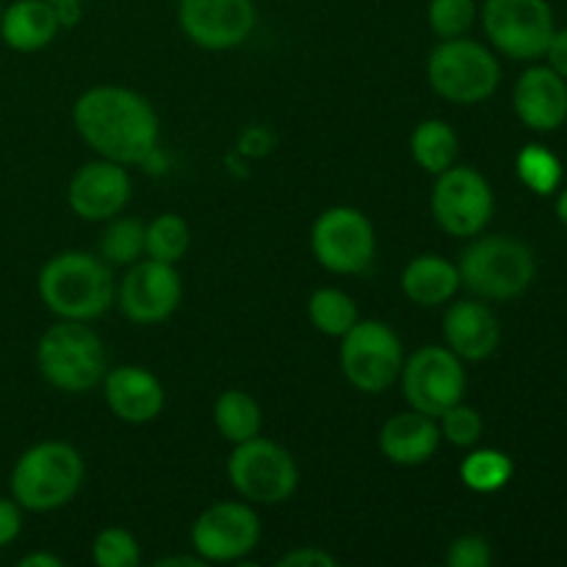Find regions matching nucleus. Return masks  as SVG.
<instances>
[{
	"label": "nucleus",
	"mask_w": 567,
	"mask_h": 567,
	"mask_svg": "<svg viewBox=\"0 0 567 567\" xmlns=\"http://www.w3.org/2000/svg\"><path fill=\"white\" fill-rule=\"evenodd\" d=\"M78 136L105 161L144 164L158 150L161 120L144 94L127 86H92L72 105Z\"/></svg>",
	"instance_id": "f257e3e1"
},
{
	"label": "nucleus",
	"mask_w": 567,
	"mask_h": 567,
	"mask_svg": "<svg viewBox=\"0 0 567 567\" xmlns=\"http://www.w3.org/2000/svg\"><path fill=\"white\" fill-rule=\"evenodd\" d=\"M39 297L59 319H100L116 299V282L100 255L66 249L53 255L39 271Z\"/></svg>",
	"instance_id": "f03ea898"
},
{
	"label": "nucleus",
	"mask_w": 567,
	"mask_h": 567,
	"mask_svg": "<svg viewBox=\"0 0 567 567\" xmlns=\"http://www.w3.org/2000/svg\"><path fill=\"white\" fill-rule=\"evenodd\" d=\"M86 465L75 446L42 441L20 454L11 471V498L28 513H53L78 496Z\"/></svg>",
	"instance_id": "7ed1b4c3"
},
{
	"label": "nucleus",
	"mask_w": 567,
	"mask_h": 567,
	"mask_svg": "<svg viewBox=\"0 0 567 567\" xmlns=\"http://www.w3.org/2000/svg\"><path fill=\"white\" fill-rule=\"evenodd\" d=\"M460 280L474 297L507 302L535 282V252L509 236H482L460 255Z\"/></svg>",
	"instance_id": "20e7f679"
},
{
	"label": "nucleus",
	"mask_w": 567,
	"mask_h": 567,
	"mask_svg": "<svg viewBox=\"0 0 567 567\" xmlns=\"http://www.w3.org/2000/svg\"><path fill=\"white\" fill-rule=\"evenodd\" d=\"M39 374L64 393H86L105 377V347L86 321L59 319L37 347Z\"/></svg>",
	"instance_id": "39448f33"
},
{
	"label": "nucleus",
	"mask_w": 567,
	"mask_h": 567,
	"mask_svg": "<svg viewBox=\"0 0 567 567\" xmlns=\"http://www.w3.org/2000/svg\"><path fill=\"white\" fill-rule=\"evenodd\" d=\"M426 81L437 97L457 105H476L502 83V64L474 39H441L426 61Z\"/></svg>",
	"instance_id": "423d86ee"
},
{
	"label": "nucleus",
	"mask_w": 567,
	"mask_h": 567,
	"mask_svg": "<svg viewBox=\"0 0 567 567\" xmlns=\"http://www.w3.org/2000/svg\"><path fill=\"white\" fill-rule=\"evenodd\" d=\"M227 480L244 502L275 507L293 496L299 485V468L288 449L258 435L233 446L227 460Z\"/></svg>",
	"instance_id": "0eeeda50"
},
{
	"label": "nucleus",
	"mask_w": 567,
	"mask_h": 567,
	"mask_svg": "<svg viewBox=\"0 0 567 567\" xmlns=\"http://www.w3.org/2000/svg\"><path fill=\"white\" fill-rule=\"evenodd\" d=\"M402 365V341L385 321L358 319V324L341 336V371L354 391L371 396L391 391Z\"/></svg>",
	"instance_id": "6e6552de"
},
{
	"label": "nucleus",
	"mask_w": 567,
	"mask_h": 567,
	"mask_svg": "<svg viewBox=\"0 0 567 567\" xmlns=\"http://www.w3.org/2000/svg\"><path fill=\"white\" fill-rule=\"evenodd\" d=\"M310 249L321 269L332 275H363L377 255L374 225L352 205H332L313 221Z\"/></svg>",
	"instance_id": "1a4fd4ad"
},
{
	"label": "nucleus",
	"mask_w": 567,
	"mask_h": 567,
	"mask_svg": "<svg viewBox=\"0 0 567 567\" xmlns=\"http://www.w3.org/2000/svg\"><path fill=\"white\" fill-rule=\"evenodd\" d=\"M482 25L498 53L515 61L546 55L554 37V11L548 0H485Z\"/></svg>",
	"instance_id": "9d476101"
},
{
	"label": "nucleus",
	"mask_w": 567,
	"mask_h": 567,
	"mask_svg": "<svg viewBox=\"0 0 567 567\" xmlns=\"http://www.w3.org/2000/svg\"><path fill=\"white\" fill-rule=\"evenodd\" d=\"M432 216L437 227L452 238H474L487 227L493 216V188L471 166H449L435 175L432 186Z\"/></svg>",
	"instance_id": "9b49d317"
},
{
	"label": "nucleus",
	"mask_w": 567,
	"mask_h": 567,
	"mask_svg": "<svg viewBox=\"0 0 567 567\" xmlns=\"http://www.w3.org/2000/svg\"><path fill=\"white\" fill-rule=\"evenodd\" d=\"M404 399L419 413L437 419L465 396L463 360L449 347H421L402 365Z\"/></svg>",
	"instance_id": "f8f14e48"
},
{
	"label": "nucleus",
	"mask_w": 567,
	"mask_h": 567,
	"mask_svg": "<svg viewBox=\"0 0 567 567\" xmlns=\"http://www.w3.org/2000/svg\"><path fill=\"white\" fill-rule=\"evenodd\" d=\"M260 518L244 502H216L192 526V546L205 563H241L258 548Z\"/></svg>",
	"instance_id": "ddd939ff"
},
{
	"label": "nucleus",
	"mask_w": 567,
	"mask_h": 567,
	"mask_svg": "<svg viewBox=\"0 0 567 567\" xmlns=\"http://www.w3.org/2000/svg\"><path fill=\"white\" fill-rule=\"evenodd\" d=\"M183 299L181 275L172 264L142 258L127 266V275L122 277L116 288V299L122 316L133 324H161L169 319Z\"/></svg>",
	"instance_id": "4468645a"
},
{
	"label": "nucleus",
	"mask_w": 567,
	"mask_h": 567,
	"mask_svg": "<svg viewBox=\"0 0 567 567\" xmlns=\"http://www.w3.org/2000/svg\"><path fill=\"white\" fill-rule=\"evenodd\" d=\"M177 20L183 33L203 50H233L255 28L252 0H181Z\"/></svg>",
	"instance_id": "2eb2a0df"
},
{
	"label": "nucleus",
	"mask_w": 567,
	"mask_h": 567,
	"mask_svg": "<svg viewBox=\"0 0 567 567\" xmlns=\"http://www.w3.org/2000/svg\"><path fill=\"white\" fill-rule=\"evenodd\" d=\"M66 203L83 221L114 219L131 203V175L116 161H89L72 175Z\"/></svg>",
	"instance_id": "dca6fc26"
},
{
	"label": "nucleus",
	"mask_w": 567,
	"mask_h": 567,
	"mask_svg": "<svg viewBox=\"0 0 567 567\" xmlns=\"http://www.w3.org/2000/svg\"><path fill=\"white\" fill-rule=\"evenodd\" d=\"M103 396L111 413L125 424H150L166 404L164 385L142 365H120L103 377Z\"/></svg>",
	"instance_id": "f3484780"
},
{
	"label": "nucleus",
	"mask_w": 567,
	"mask_h": 567,
	"mask_svg": "<svg viewBox=\"0 0 567 567\" xmlns=\"http://www.w3.org/2000/svg\"><path fill=\"white\" fill-rule=\"evenodd\" d=\"M513 105L529 131H557L567 120V81L551 66H529L515 83Z\"/></svg>",
	"instance_id": "a211bd4d"
},
{
	"label": "nucleus",
	"mask_w": 567,
	"mask_h": 567,
	"mask_svg": "<svg viewBox=\"0 0 567 567\" xmlns=\"http://www.w3.org/2000/svg\"><path fill=\"white\" fill-rule=\"evenodd\" d=\"M443 338L460 360L480 363L491 358L502 343V324L485 302L463 299L449 305L443 316Z\"/></svg>",
	"instance_id": "6ab92c4d"
},
{
	"label": "nucleus",
	"mask_w": 567,
	"mask_h": 567,
	"mask_svg": "<svg viewBox=\"0 0 567 567\" xmlns=\"http://www.w3.org/2000/svg\"><path fill=\"white\" fill-rule=\"evenodd\" d=\"M441 441L437 419L413 408L408 413L391 415L380 430V452L393 465H404V468L430 463L441 449Z\"/></svg>",
	"instance_id": "aec40b11"
},
{
	"label": "nucleus",
	"mask_w": 567,
	"mask_h": 567,
	"mask_svg": "<svg viewBox=\"0 0 567 567\" xmlns=\"http://www.w3.org/2000/svg\"><path fill=\"white\" fill-rule=\"evenodd\" d=\"M59 31V14L50 0H14L9 9L0 11V37L17 53L48 48Z\"/></svg>",
	"instance_id": "412c9836"
},
{
	"label": "nucleus",
	"mask_w": 567,
	"mask_h": 567,
	"mask_svg": "<svg viewBox=\"0 0 567 567\" xmlns=\"http://www.w3.org/2000/svg\"><path fill=\"white\" fill-rule=\"evenodd\" d=\"M460 269L441 255H419L402 271V291L419 308H441L457 297Z\"/></svg>",
	"instance_id": "4be33fe9"
},
{
	"label": "nucleus",
	"mask_w": 567,
	"mask_h": 567,
	"mask_svg": "<svg viewBox=\"0 0 567 567\" xmlns=\"http://www.w3.org/2000/svg\"><path fill=\"white\" fill-rule=\"evenodd\" d=\"M410 153L415 164L430 175H441L449 166L457 164L460 136L443 120H424L410 136Z\"/></svg>",
	"instance_id": "5701e85b"
},
{
	"label": "nucleus",
	"mask_w": 567,
	"mask_h": 567,
	"mask_svg": "<svg viewBox=\"0 0 567 567\" xmlns=\"http://www.w3.org/2000/svg\"><path fill=\"white\" fill-rule=\"evenodd\" d=\"M214 424L221 432V437L236 446V443L260 435V430H264V410H260L258 399L249 396L247 391L230 388V391H225L216 399Z\"/></svg>",
	"instance_id": "b1692460"
},
{
	"label": "nucleus",
	"mask_w": 567,
	"mask_h": 567,
	"mask_svg": "<svg viewBox=\"0 0 567 567\" xmlns=\"http://www.w3.org/2000/svg\"><path fill=\"white\" fill-rule=\"evenodd\" d=\"M310 324L327 338H341L358 324L360 313L354 299L341 288H319L308 299Z\"/></svg>",
	"instance_id": "393cba45"
},
{
	"label": "nucleus",
	"mask_w": 567,
	"mask_h": 567,
	"mask_svg": "<svg viewBox=\"0 0 567 567\" xmlns=\"http://www.w3.org/2000/svg\"><path fill=\"white\" fill-rule=\"evenodd\" d=\"M100 258L111 266H133L147 258V225L131 216L109 219L103 238H100Z\"/></svg>",
	"instance_id": "a878e982"
},
{
	"label": "nucleus",
	"mask_w": 567,
	"mask_h": 567,
	"mask_svg": "<svg viewBox=\"0 0 567 567\" xmlns=\"http://www.w3.org/2000/svg\"><path fill=\"white\" fill-rule=\"evenodd\" d=\"M513 460L498 449H476L460 465V480L474 493H496L513 480Z\"/></svg>",
	"instance_id": "bb28decb"
},
{
	"label": "nucleus",
	"mask_w": 567,
	"mask_h": 567,
	"mask_svg": "<svg viewBox=\"0 0 567 567\" xmlns=\"http://www.w3.org/2000/svg\"><path fill=\"white\" fill-rule=\"evenodd\" d=\"M192 247V227L177 214H158L147 225V258L172 264L186 258Z\"/></svg>",
	"instance_id": "cd10ccee"
},
{
	"label": "nucleus",
	"mask_w": 567,
	"mask_h": 567,
	"mask_svg": "<svg viewBox=\"0 0 567 567\" xmlns=\"http://www.w3.org/2000/svg\"><path fill=\"white\" fill-rule=\"evenodd\" d=\"M515 169H518L520 183L526 188H532L540 197H548V194L557 192L559 181H563V164H559L557 155L551 150L540 147V144H529L518 153V161H515Z\"/></svg>",
	"instance_id": "c85d7f7f"
},
{
	"label": "nucleus",
	"mask_w": 567,
	"mask_h": 567,
	"mask_svg": "<svg viewBox=\"0 0 567 567\" xmlns=\"http://www.w3.org/2000/svg\"><path fill=\"white\" fill-rule=\"evenodd\" d=\"M476 0H430L426 22L437 39H457L471 31L476 22Z\"/></svg>",
	"instance_id": "c756f323"
},
{
	"label": "nucleus",
	"mask_w": 567,
	"mask_h": 567,
	"mask_svg": "<svg viewBox=\"0 0 567 567\" xmlns=\"http://www.w3.org/2000/svg\"><path fill=\"white\" fill-rule=\"evenodd\" d=\"M92 559L97 567H136L142 563V546L122 526H109L94 537Z\"/></svg>",
	"instance_id": "7c9ffc66"
},
{
	"label": "nucleus",
	"mask_w": 567,
	"mask_h": 567,
	"mask_svg": "<svg viewBox=\"0 0 567 567\" xmlns=\"http://www.w3.org/2000/svg\"><path fill=\"white\" fill-rule=\"evenodd\" d=\"M437 426H441V437L449 441L457 449H471L480 443L482 430H485V421L476 413L471 404L457 402L446 410V413L437 415Z\"/></svg>",
	"instance_id": "2f4dec72"
},
{
	"label": "nucleus",
	"mask_w": 567,
	"mask_h": 567,
	"mask_svg": "<svg viewBox=\"0 0 567 567\" xmlns=\"http://www.w3.org/2000/svg\"><path fill=\"white\" fill-rule=\"evenodd\" d=\"M491 563L493 548L482 535H460L446 551L449 567H491Z\"/></svg>",
	"instance_id": "473e14b6"
},
{
	"label": "nucleus",
	"mask_w": 567,
	"mask_h": 567,
	"mask_svg": "<svg viewBox=\"0 0 567 567\" xmlns=\"http://www.w3.org/2000/svg\"><path fill=\"white\" fill-rule=\"evenodd\" d=\"M277 565L280 567H338V559L321 546H302L282 554Z\"/></svg>",
	"instance_id": "72a5a7b5"
},
{
	"label": "nucleus",
	"mask_w": 567,
	"mask_h": 567,
	"mask_svg": "<svg viewBox=\"0 0 567 567\" xmlns=\"http://www.w3.org/2000/svg\"><path fill=\"white\" fill-rule=\"evenodd\" d=\"M22 532V507L14 498L0 496V548L11 546Z\"/></svg>",
	"instance_id": "f704fd0d"
},
{
	"label": "nucleus",
	"mask_w": 567,
	"mask_h": 567,
	"mask_svg": "<svg viewBox=\"0 0 567 567\" xmlns=\"http://www.w3.org/2000/svg\"><path fill=\"white\" fill-rule=\"evenodd\" d=\"M546 55H548V66L567 81V28L565 31H554Z\"/></svg>",
	"instance_id": "c9c22d12"
},
{
	"label": "nucleus",
	"mask_w": 567,
	"mask_h": 567,
	"mask_svg": "<svg viewBox=\"0 0 567 567\" xmlns=\"http://www.w3.org/2000/svg\"><path fill=\"white\" fill-rule=\"evenodd\" d=\"M20 567H61V557H55V554H44V551H33V554H25V557L17 563Z\"/></svg>",
	"instance_id": "e433bc0d"
},
{
	"label": "nucleus",
	"mask_w": 567,
	"mask_h": 567,
	"mask_svg": "<svg viewBox=\"0 0 567 567\" xmlns=\"http://www.w3.org/2000/svg\"><path fill=\"white\" fill-rule=\"evenodd\" d=\"M177 565H183V567H203V565H208L205 563L203 557H166V559H158V567H177Z\"/></svg>",
	"instance_id": "4c0bfd02"
},
{
	"label": "nucleus",
	"mask_w": 567,
	"mask_h": 567,
	"mask_svg": "<svg viewBox=\"0 0 567 567\" xmlns=\"http://www.w3.org/2000/svg\"><path fill=\"white\" fill-rule=\"evenodd\" d=\"M557 216H559V221L567 227V188L559 194V199H557Z\"/></svg>",
	"instance_id": "58836bf2"
},
{
	"label": "nucleus",
	"mask_w": 567,
	"mask_h": 567,
	"mask_svg": "<svg viewBox=\"0 0 567 567\" xmlns=\"http://www.w3.org/2000/svg\"><path fill=\"white\" fill-rule=\"evenodd\" d=\"M53 6H61V3H83V0H50Z\"/></svg>",
	"instance_id": "ea45409f"
},
{
	"label": "nucleus",
	"mask_w": 567,
	"mask_h": 567,
	"mask_svg": "<svg viewBox=\"0 0 567 567\" xmlns=\"http://www.w3.org/2000/svg\"><path fill=\"white\" fill-rule=\"evenodd\" d=\"M565 122H567V120H565Z\"/></svg>",
	"instance_id": "a19ab883"
}]
</instances>
